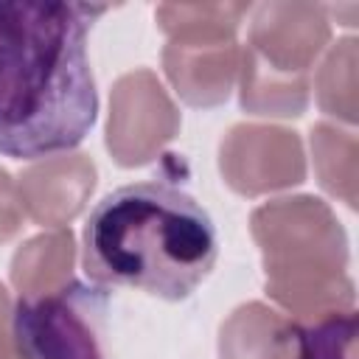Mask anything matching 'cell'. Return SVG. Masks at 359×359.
Segmentation results:
<instances>
[{
	"label": "cell",
	"instance_id": "4",
	"mask_svg": "<svg viewBox=\"0 0 359 359\" xmlns=\"http://www.w3.org/2000/svg\"><path fill=\"white\" fill-rule=\"evenodd\" d=\"M294 359H356V311H331L309 328H297Z\"/></svg>",
	"mask_w": 359,
	"mask_h": 359
},
{
	"label": "cell",
	"instance_id": "2",
	"mask_svg": "<svg viewBox=\"0 0 359 359\" xmlns=\"http://www.w3.org/2000/svg\"><path fill=\"white\" fill-rule=\"evenodd\" d=\"M208 210L168 182H135L107 194L81 233V266L95 286H126L185 300L216 264Z\"/></svg>",
	"mask_w": 359,
	"mask_h": 359
},
{
	"label": "cell",
	"instance_id": "1",
	"mask_svg": "<svg viewBox=\"0 0 359 359\" xmlns=\"http://www.w3.org/2000/svg\"><path fill=\"white\" fill-rule=\"evenodd\" d=\"M107 6L0 0V154L76 149L95 123L87 31Z\"/></svg>",
	"mask_w": 359,
	"mask_h": 359
},
{
	"label": "cell",
	"instance_id": "3",
	"mask_svg": "<svg viewBox=\"0 0 359 359\" xmlns=\"http://www.w3.org/2000/svg\"><path fill=\"white\" fill-rule=\"evenodd\" d=\"M11 325V339L25 359H101L90 323L62 292L20 297Z\"/></svg>",
	"mask_w": 359,
	"mask_h": 359
}]
</instances>
